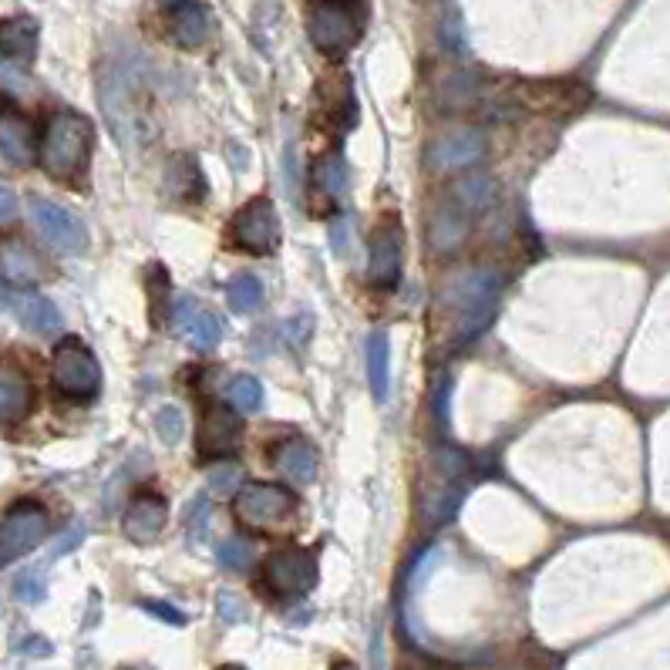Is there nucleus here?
<instances>
[{"label": "nucleus", "mask_w": 670, "mask_h": 670, "mask_svg": "<svg viewBox=\"0 0 670 670\" xmlns=\"http://www.w3.org/2000/svg\"><path fill=\"white\" fill-rule=\"evenodd\" d=\"M229 239L246 253H257V257L273 253L280 243V220H276L273 202L270 199L246 202L229 223Z\"/></svg>", "instance_id": "10"}, {"label": "nucleus", "mask_w": 670, "mask_h": 670, "mask_svg": "<svg viewBox=\"0 0 670 670\" xmlns=\"http://www.w3.org/2000/svg\"><path fill=\"white\" fill-rule=\"evenodd\" d=\"M313 183L321 186L327 196H340L347 186V165L340 156H321L313 165Z\"/></svg>", "instance_id": "27"}, {"label": "nucleus", "mask_w": 670, "mask_h": 670, "mask_svg": "<svg viewBox=\"0 0 670 670\" xmlns=\"http://www.w3.org/2000/svg\"><path fill=\"white\" fill-rule=\"evenodd\" d=\"M284 175H287V189H290V196H297V156H294V149H287V156H284Z\"/></svg>", "instance_id": "37"}, {"label": "nucleus", "mask_w": 670, "mask_h": 670, "mask_svg": "<svg viewBox=\"0 0 670 670\" xmlns=\"http://www.w3.org/2000/svg\"><path fill=\"white\" fill-rule=\"evenodd\" d=\"M220 670H246L243 663H226V667H220Z\"/></svg>", "instance_id": "39"}, {"label": "nucleus", "mask_w": 670, "mask_h": 670, "mask_svg": "<svg viewBox=\"0 0 670 670\" xmlns=\"http://www.w3.org/2000/svg\"><path fill=\"white\" fill-rule=\"evenodd\" d=\"M0 159L17 169L38 159V138H34L30 119L8 101H0Z\"/></svg>", "instance_id": "13"}, {"label": "nucleus", "mask_w": 670, "mask_h": 670, "mask_svg": "<svg viewBox=\"0 0 670 670\" xmlns=\"http://www.w3.org/2000/svg\"><path fill=\"white\" fill-rule=\"evenodd\" d=\"M41 276L45 266L24 239H0V280H8L14 287H38Z\"/></svg>", "instance_id": "18"}, {"label": "nucleus", "mask_w": 670, "mask_h": 670, "mask_svg": "<svg viewBox=\"0 0 670 670\" xmlns=\"http://www.w3.org/2000/svg\"><path fill=\"white\" fill-rule=\"evenodd\" d=\"M368 24L364 0H310L307 34L313 48L327 58H344L361 41Z\"/></svg>", "instance_id": "3"}, {"label": "nucleus", "mask_w": 670, "mask_h": 670, "mask_svg": "<svg viewBox=\"0 0 670 670\" xmlns=\"http://www.w3.org/2000/svg\"><path fill=\"white\" fill-rule=\"evenodd\" d=\"M239 466L226 462V466H213V472H209V485H213L216 492H233V485L239 482Z\"/></svg>", "instance_id": "31"}, {"label": "nucleus", "mask_w": 670, "mask_h": 670, "mask_svg": "<svg viewBox=\"0 0 670 670\" xmlns=\"http://www.w3.org/2000/svg\"><path fill=\"white\" fill-rule=\"evenodd\" d=\"M239 435H243L239 414H233V408L226 405H209L199 421V442H196L199 458L202 462H216V458L233 455L239 445Z\"/></svg>", "instance_id": "12"}, {"label": "nucleus", "mask_w": 670, "mask_h": 670, "mask_svg": "<svg viewBox=\"0 0 670 670\" xmlns=\"http://www.w3.org/2000/svg\"><path fill=\"white\" fill-rule=\"evenodd\" d=\"M233 512L243 525L266 529V525L284 522L294 512V496L284 485H273V482H246L236 492Z\"/></svg>", "instance_id": "9"}, {"label": "nucleus", "mask_w": 670, "mask_h": 670, "mask_svg": "<svg viewBox=\"0 0 670 670\" xmlns=\"http://www.w3.org/2000/svg\"><path fill=\"white\" fill-rule=\"evenodd\" d=\"M401 670H462V667L438 663V660H425V657H408V660L401 663Z\"/></svg>", "instance_id": "36"}, {"label": "nucleus", "mask_w": 670, "mask_h": 670, "mask_svg": "<svg viewBox=\"0 0 670 670\" xmlns=\"http://www.w3.org/2000/svg\"><path fill=\"white\" fill-rule=\"evenodd\" d=\"M156 432L165 445H179L183 442V432H186V418H183V408L179 405H162L156 411Z\"/></svg>", "instance_id": "28"}, {"label": "nucleus", "mask_w": 670, "mask_h": 670, "mask_svg": "<svg viewBox=\"0 0 670 670\" xmlns=\"http://www.w3.org/2000/svg\"><path fill=\"white\" fill-rule=\"evenodd\" d=\"M0 300H4V287H0Z\"/></svg>", "instance_id": "41"}, {"label": "nucleus", "mask_w": 670, "mask_h": 670, "mask_svg": "<svg viewBox=\"0 0 670 670\" xmlns=\"http://www.w3.org/2000/svg\"><path fill=\"white\" fill-rule=\"evenodd\" d=\"M364 361H368V381L377 401H387V384H392V347L387 337L377 331L364 340Z\"/></svg>", "instance_id": "24"}, {"label": "nucleus", "mask_w": 670, "mask_h": 670, "mask_svg": "<svg viewBox=\"0 0 670 670\" xmlns=\"http://www.w3.org/2000/svg\"><path fill=\"white\" fill-rule=\"evenodd\" d=\"M229 401H233V408L243 411V414H257V411L263 408V384H260L257 377H250V374L233 377V384H229Z\"/></svg>", "instance_id": "26"}, {"label": "nucleus", "mask_w": 670, "mask_h": 670, "mask_svg": "<svg viewBox=\"0 0 670 670\" xmlns=\"http://www.w3.org/2000/svg\"><path fill=\"white\" fill-rule=\"evenodd\" d=\"M169 522V506L159 492L152 488H142L135 492L125 516H122V533L132 539V543H152Z\"/></svg>", "instance_id": "14"}, {"label": "nucleus", "mask_w": 670, "mask_h": 670, "mask_svg": "<svg viewBox=\"0 0 670 670\" xmlns=\"http://www.w3.org/2000/svg\"><path fill=\"white\" fill-rule=\"evenodd\" d=\"M220 617H223V623H243V604H239V599L229 593V590H223L220 593Z\"/></svg>", "instance_id": "32"}, {"label": "nucleus", "mask_w": 670, "mask_h": 670, "mask_svg": "<svg viewBox=\"0 0 670 670\" xmlns=\"http://www.w3.org/2000/svg\"><path fill=\"white\" fill-rule=\"evenodd\" d=\"M34 54H38V21L27 14L0 21V61L30 64Z\"/></svg>", "instance_id": "19"}, {"label": "nucleus", "mask_w": 670, "mask_h": 670, "mask_svg": "<svg viewBox=\"0 0 670 670\" xmlns=\"http://www.w3.org/2000/svg\"><path fill=\"white\" fill-rule=\"evenodd\" d=\"M273 469L280 475H287L297 485L313 482L317 475V448L307 438H287L273 448Z\"/></svg>", "instance_id": "21"}, {"label": "nucleus", "mask_w": 670, "mask_h": 670, "mask_svg": "<svg viewBox=\"0 0 670 670\" xmlns=\"http://www.w3.org/2000/svg\"><path fill=\"white\" fill-rule=\"evenodd\" d=\"M122 670H152V667H142V663H135V667H122Z\"/></svg>", "instance_id": "40"}, {"label": "nucleus", "mask_w": 670, "mask_h": 670, "mask_svg": "<svg viewBox=\"0 0 670 670\" xmlns=\"http://www.w3.org/2000/svg\"><path fill=\"white\" fill-rule=\"evenodd\" d=\"M14 593H17L21 604H41L45 593H48L45 576H41L38 570H27V573H21V576L14 580Z\"/></svg>", "instance_id": "30"}, {"label": "nucleus", "mask_w": 670, "mask_h": 670, "mask_svg": "<svg viewBox=\"0 0 670 670\" xmlns=\"http://www.w3.org/2000/svg\"><path fill=\"white\" fill-rule=\"evenodd\" d=\"M138 75L128 61H104L98 72V98H101V112L109 119L119 146L135 149V128H138Z\"/></svg>", "instance_id": "4"}, {"label": "nucleus", "mask_w": 670, "mask_h": 670, "mask_svg": "<svg viewBox=\"0 0 670 670\" xmlns=\"http://www.w3.org/2000/svg\"><path fill=\"white\" fill-rule=\"evenodd\" d=\"M405 266V233L398 216H381L371 233V253H368V284L377 290H392L401 280Z\"/></svg>", "instance_id": "8"}, {"label": "nucleus", "mask_w": 670, "mask_h": 670, "mask_svg": "<svg viewBox=\"0 0 670 670\" xmlns=\"http://www.w3.org/2000/svg\"><path fill=\"white\" fill-rule=\"evenodd\" d=\"M226 300H229V307H233L236 313H253V310H260V303L266 300V290H263V284H260V276L239 273L233 284H229V290H226Z\"/></svg>", "instance_id": "25"}, {"label": "nucleus", "mask_w": 670, "mask_h": 670, "mask_svg": "<svg viewBox=\"0 0 670 670\" xmlns=\"http://www.w3.org/2000/svg\"><path fill=\"white\" fill-rule=\"evenodd\" d=\"M51 381L64 398L91 401L98 395V387H101L98 358L78 337H67L54 347V355H51Z\"/></svg>", "instance_id": "5"}, {"label": "nucleus", "mask_w": 670, "mask_h": 670, "mask_svg": "<svg viewBox=\"0 0 670 670\" xmlns=\"http://www.w3.org/2000/svg\"><path fill=\"white\" fill-rule=\"evenodd\" d=\"M34 408V381L30 374L14 364L0 361V425H17Z\"/></svg>", "instance_id": "16"}, {"label": "nucleus", "mask_w": 670, "mask_h": 670, "mask_svg": "<svg viewBox=\"0 0 670 670\" xmlns=\"http://www.w3.org/2000/svg\"><path fill=\"white\" fill-rule=\"evenodd\" d=\"M334 670H358L355 663H347V660H340V663H334Z\"/></svg>", "instance_id": "38"}, {"label": "nucleus", "mask_w": 670, "mask_h": 670, "mask_svg": "<svg viewBox=\"0 0 670 670\" xmlns=\"http://www.w3.org/2000/svg\"><path fill=\"white\" fill-rule=\"evenodd\" d=\"M172 321H175V331L186 334L193 340V347L199 350H209V347H216L220 337H223V324H220V317L202 307L196 297H179L172 307Z\"/></svg>", "instance_id": "15"}, {"label": "nucleus", "mask_w": 670, "mask_h": 670, "mask_svg": "<svg viewBox=\"0 0 670 670\" xmlns=\"http://www.w3.org/2000/svg\"><path fill=\"white\" fill-rule=\"evenodd\" d=\"M216 556H220V567H223V570H233V573H243V570L253 562V549H250V543H243V539H226V543H220Z\"/></svg>", "instance_id": "29"}, {"label": "nucleus", "mask_w": 670, "mask_h": 670, "mask_svg": "<svg viewBox=\"0 0 670 670\" xmlns=\"http://www.w3.org/2000/svg\"><path fill=\"white\" fill-rule=\"evenodd\" d=\"M469 223H472V213L458 202L455 196H448V202H442L432 220H429V243L435 253H455L458 246L466 243L469 236Z\"/></svg>", "instance_id": "17"}, {"label": "nucleus", "mask_w": 670, "mask_h": 670, "mask_svg": "<svg viewBox=\"0 0 670 670\" xmlns=\"http://www.w3.org/2000/svg\"><path fill=\"white\" fill-rule=\"evenodd\" d=\"M11 307H14V317L30 334H58L61 331V310L45 294L21 290L11 297Z\"/></svg>", "instance_id": "22"}, {"label": "nucleus", "mask_w": 670, "mask_h": 670, "mask_svg": "<svg viewBox=\"0 0 670 670\" xmlns=\"http://www.w3.org/2000/svg\"><path fill=\"white\" fill-rule=\"evenodd\" d=\"M442 303L448 310V340H451V347H462V344L475 340L492 324V313H496L499 273L485 270V266L458 273L448 284Z\"/></svg>", "instance_id": "1"}, {"label": "nucleus", "mask_w": 670, "mask_h": 670, "mask_svg": "<svg viewBox=\"0 0 670 670\" xmlns=\"http://www.w3.org/2000/svg\"><path fill=\"white\" fill-rule=\"evenodd\" d=\"M95 146V128L78 112H54L41 132L38 165L54 183H75L88 172Z\"/></svg>", "instance_id": "2"}, {"label": "nucleus", "mask_w": 670, "mask_h": 670, "mask_svg": "<svg viewBox=\"0 0 670 670\" xmlns=\"http://www.w3.org/2000/svg\"><path fill=\"white\" fill-rule=\"evenodd\" d=\"M30 220H34V226L41 229V236L64 253H82L88 246L85 223L72 213V209H64L51 199L34 196L30 199Z\"/></svg>", "instance_id": "11"}, {"label": "nucleus", "mask_w": 670, "mask_h": 670, "mask_svg": "<svg viewBox=\"0 0 670 670\" xmlns=\"http://www.w3.org/2000/svg\"><path fill=\"white\" fill-rule=\"evenodd\" d=\"M263 590L276 599H300L313 590L317 583V559L307 549H276L266 556L260 570Z\"/></svg>", "instance_id": "7"}, {"label": "nucleus", "mask_w": 670, "mask_h": 670, "mask_svg": "<svg viewBox=\"0 0 670 670\" xmlns=\"http://www.w3.org/2000/svg\"><path fill=\"white\" fill-rule=\"evenodd\" d=\"M17 213V196L8 183H0V223H8Z\"/></svg>", "instance_id": "33"}, {"label": "nucleus", "mask_w": 670, "mask_h": 670, "mask_svg": "<svg viewBox=\"0 0 670 670\" xmlns=\"http://www.w3.org/2000/svg\"><path fill=\"white\" fill-rule=\"evenodd\" d=\"M169 4V30L183 48H199L209 34V11L199 0H165Z\"/></svg>", "instance_id": "20"}, {"label": "nucleus", "mask_w": 670, "mask_h": 670, "mask_svg": "<svg viewBox=\"0 0 670 670\" xmlns=\"http://www.w3.org/2000/svg\"><path fill=\"white\" fill-rule=\"evenodd\" d=\"M82 536H85V529H82V525H75V529H72V533H64V536L58 539V546L51 549V556L58 559V556H64L67 549H75V546L82 543Z\"/></svg>", "instance_id": "35"}, {"label": "nucleus", "mask_w": 670, "mask_h": 670, "mask_svg": "<svg viewBox=\"0 0 670 670\" xmlns=\"http://www.w3.org/2000/svg\"><path fill=\"white\" fill-rule=\"evenodd\" d=\"M149 613H156V617H162L165 623H172V626H183L186 623V613H179V610H172L169 604H142Z\"/></svg>", "instance_id": "34"}, {"label": "nucleus", "mask_w": 670, "mask_h": 670, "mask_svg": "<svg viewBox=\"0 0 670 670\" xmlns=\"http://www.w3.org/2000/svg\"><path fill=\"white\" fill-rule=\"evenodd\" d=\"M51 516L41 502L21 499L17 506L8 509V516L0 519V567H11L30 549H38L48 539Z\"/></svg>", "instance_id": "6"}, {"label": "nucleus", "mask_w": 670, "mask_h": 670, "mask_svg": "<svg viewBox=\"0 0 670 670\" xmlns=\"http://www.w3.org/2000/svg\"><path fill=\"white\" fill-rule=\"evenodd\" d=\"M482 152V135L475 128H462V132H448L445 138L432 146V162L438 169H458L475 162Z\"/></svg>", "instance_id": "23"}]
</instances>
